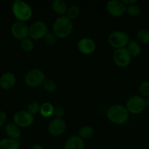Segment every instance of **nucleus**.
<instances>
[{
    "instance_id": "f257e3e1",
    "label": "nucleus",
    "mask_w": 149,
    "mask_h": 149,
    "mask_svg": "<svg viewBox=\"0 0 149 149\" xmlns=\"http://www.w3.org/2000/svg\"><path fill=\"white\" fill-rule=\"evenodd\" d=\"M72 20L67 15L59 16L53 23V33L58 39H66L72 33L73 30Z\"/></svg>"
},
{
    "instance_id": "f03ea898",
    "label": "nucleus",
    "mask_w": 149,
    "mask_h": 149,
    "mask_svg": "<svg viewBox=\"0 0 149 149\" xmlns=\"http://www.w3.org/2000/svg\"><path fill=\"white\" fill-rule=\"evenodd\" d=\"M108 120L115 125H123L128 121L129 113L127 108L120 104L112 105L108 108L106 112Z\"/></svg>"
},
{
    "instance_id": "7ed1b4c3",
    "label": "nucleus",
    "mask_w": 149,
    "mask_h": 149,
    "mask_svg": "<svg viewBox=\"0 0 149 149\" xmlns=\"http://www.w3.org/2000/svg\"><path fill=\"white\" fill-rule=\"evenodd\" d=\"M12 12L18 21L25 22L30 20L33 15V11L28 3L23 1H15L12 5Z\"/></svg>"
},
{
    "instance_id": "20e7f679",
    "label": "nucleus",
    "mask_w": 149,
    "mask_h": 149,
    "mask_svg": "<svg viewBox=\"0 0 149 149\" xmlns=\"http://www.w3.org/2000/svg\"><path fill=\"white\" fill-rule=\"evenodd\" d=\"M48 32V26L42 20H35L29 26V36L33 41L44 39Z\"/></svg>"
},
{
    "instance_id": "39448f33",
    "label": "nucleus",
    "mask_w": 149,
    "mask_h": 149,
    "mask_svg": "<svg viewBox=\"0 0 149 149\" xmlns=\"http://www.w3.org/2000/svg\"><path fill=\"white\" fill-rule=\"evenodd\" d=\"M130 39L126 32L115 31L111 32L108 37V42L111 47L115 49L127 47Z\"/></svg>"
},
{
    "instance_id": "423d86ee",
    "label": "nucleus",
    "mask_w": 149,
    "mask_h": 149,
    "mask_svg": "<svg viewBox=\"0 0 149 149\" xmlns=\"http://www.w3.org/2000/svg\"><path fill=\"white\" fill-rule=\"evenodd\" d=\"M45 80V75L42 71L38 68L30 69L24 77L25 84L29 87H37L42 85Z\"/></svg>"
},
{
    "instance_id": "0eeeda50",
    "label": "nucleus",
    "mask_w": 149,
    "mask_h": 149,
    "mask_svg": "<svg viewBox=\"0 0 149 149\" xmlns=\"http://www.w3.org/2000/svg\"><path fill=\"white\" fill-rule=\"evenodd\" d=\"M126 108L129 113L133 115L140 114L146 108L145 98L139 95L131 96L127 100Z\"/></svg>"
},
{
    "instance_id": "6e6552de",
    "label": "nucleus",
    "mask_w": 149,
    "mask_h": 149,
    "mask_svg": "<svg viewBox=\"0 0 149 149\" xmlns=\"http://www.w3.org/2000/svg\"><path fill=\"white\" fill-rule=\"evenodd\" d=\"M132 57L127 50V47L115 49L112 54V60L115 65L120 68L128 66L131 61Z\"/></svg>"
},
{
    "instance_id": "1a4fd4ad",
    "label": "nucleus",
    "mask_w": 149,
    "mask_h": 149,
    "mask_svg": "<svg viewBox=\"0 0 149 149\" xmlns=\"http://www.w3.org/2000/svg\"><path fill=\"white\" fill-rule=\"evenodd\" d=\"M10 31L15 39L21 41L29 36V26L25 22L17 20L12 24Z\"/></svg>"
},
{
    "instance_id": "9d476101",
    "label": "nucleus",
    "mask_w": 149,
    "mask_h": 149,
    "mask_svg": "<svg viewBox=\"0 0 149 149\" xmlns=\"http://www.w3.org/2000/svg\"><path fill=\"white\" fill-rule=\"evenodd\" d=\"M34 118L27 111H19L13 116V122L20 127H28L34 123Z\"/></svg>"
},
{
    "instance_id": "9b49d317",
    "label": "nucleus",
    "mask_w": 149,
    "mask_h": 149,
    "mask_svg": "<svg viewBox=\"0 0 149 149\" xmlns=\"http://www.w3.org/2000/svg\"><path fill=\"white\" fill-rule=\"evenodd\" d=\"M77 47L79 52L85 55H91L96 50V45L94 41L91 38H82L77 42Z\"/></svg>"
},
{
    "instance_id": "f8f14e48",
    "label": "nucleus",
    "mask_w": 149,
    "mask_h": 149,
    "mask_svg": "<svg viewBox=\"0 0 149 149\" xmlns=\"http://www.w3.org/2000/svg\"><path fill=\"white\" fill-rule=\"evenodd\" d=\"M106 10L110 15L118 17L126 13V6L119 0H110L107 2Z\"/></svg>"
},
{
    "instance_id": "ddd939ff",
    "label": "nucleus",
    "mask_w": 149,
    "mask_h": 149,
    "mask_svg": "<svg viewBox=\"0 0 149 149\" xmlns=\"http://www.w3.org/2000/svg\"><path fill=\"white\" fill-rule=\"evenodd\" d=\"M67 125L63 119H53L49 123L48 127V132L51 135L54 137H58L62 135L66 130Z\"/></svg>"
},
{
    "instance_id": "4468645a",
    "label": "nucleus",
    "mask_w": 149,
    "mask_h": 149,
    "mask_svg": "<svg viewBox=\"0 0 149 149\" xmlns=\"http://www.w3.org/2000/svg\"><path fill=\"white\" fill-rule=\"evenodd\" d=\"M16 84V77L13 73L6 72L0 77V87L2 90H8Z\"/></svg>"
},
{
    "instance_id": "2eb2a0df",
    "label": "nucleus",
    "mask_w": 149,
    "mask_h": 149,
    "mask_svg": "<svg viewBox=\"0 0 149 149\" xmlns=\"http://www.w3.org/2000/svg\"><path fill=\"white\" fill-rule=\"evenodd\" d=\"M64 149H85L84 140L78 135H72L64 143Z\"/></svg>"
},
{
    "instance_id": "dca6fc26",
    "label": "nucleus",
    "mask_w": 149,
    "mask_h": 149,
    "mask_svg": "<svg viewBox=\"0 0 149 149\" xmlns=\"http://www.w3.org/2000/svg\"><path fill=\"white\" fill-rule=\"evenodd\" d=\"M4 132L7 138L11 139L18 140L21 135V130L20 127L18 126L14 122L7 123L4 127Z\"/></svg>"
},
{
    "instance_id": "f3484780",
    "label": "nucleus",
    "mask_w": 149,
    "mask_h": 149,
    "mask_svg": "<svg viewBox=\"0 0 149 149\" xmlns=\"http://www.w3.org/2000/svg\"><path fill=\"white\" fill-rule=\"evenodd\" d=\"M51 7L54 13L59 16L65 15L69 8L67 2L64 0H53L51 2Z\"/></svg>"
},
{
    "instance_id": "a211bd4d",
    "label": "nucleus",
    "mask_w": 149,
    "mask_h": 149,
    "mask_svg": "<svg viewBox=\"0 0 149 149\" xmlns=\"http://www.w3.org/2000/svg\"><path fill=\"white\" fill-rule=\"evenodd\" d=\"M127 49L132 58H136L141 53V46L136 39H130L127 46Z\"/></svg>"
},
{
    "instance_id": "6ab92c4d",
    "label": "nucleus",
    "mask_w": 149,
    "mask_h": 149,
    "mask_svg": "<svg viewBox=\"0 0 149 149\" xmlns=\"http://www.w3.org/2000/svg\"><path fill=\"white\" fill-rule=\"evenodd\" d=\"M20 146L18 140L4 138L0 141V149H20Z\"/></svg>"
},
{
    "instance_id": "aec40b11",
    "label": "nucleus",
    "mask_w": 149,
    "mask_h": 149,
    "mask_svg": "<svg viewBox=\"0 0 149 149\" xmlns=\"http://www.w3.org/2000/svg\"><path fill=\"white\" fill-rule=\"evenodd\" d=\"M54 106L50 102H44L40 105L39 113L44 118H50L53 116Z\"/></svg>"
},
{
    "instance_id": "412c9836",
    "label": "nucleus",
    "mask_w": 149,
    "mask_h": 149,
    "mask_svg": "<svg viewBox=\"0 0 149 149\" xmlns=\"http://www.w3.org/2000/svg\"><path fill=\"white\" fill-rule=\"evenodd\" d=\"M136 40L140 44L148 45L149 44V30L145 29H141L137 32Z\"/></svg>"
},
{
    "instance_id": "4be33fe9",
    "label": "nucleus",
    "mask_w": 149,
    "mask_h": 149,
    "mask_svg": "<svg viewBox=\"0 0 149 149\" xmlns=\"http://www.w3.org/2000/svg\"><path fill=\"white\" fill-rule=\"evenodd\" d=\"M94 131L92 127L89 125H85L83 126L78 131V136L81 138L83 140L90 139L93 135Z\"/></svg>"
},
{
    "instance_id": "5701e85b",
    "label": "nucleus",
    "mask_w": 149,
    "mask_h": 149,
    "mask_svg": "<svg viewBox=\"0 0 149 149\" xmlns=\"http://www.w3.org/2000/svg\"><path fill=\"white\" fill-rule=\"evenodd\" d=\"M20 47L23 52H30L34 48V44L32 39H31L30 38H26V39H24L20 41Z\"/></svg>"
},
{
    "instance_id": "b1692460",
    "label": "nucleus",
    "mask_w": 149,
    "mask_h": 149,
    "mask_svg": "<svg viewBox=\"0 0 149 149\" xmlns=\"http://www.w3.org/2000/svg\"><path fill=\"white\" fill-rule=\"evenodd\" d=\"M42 86L44 90L48 93H53L57 89V84L52 79H45Z\"/></svg>"
},
{
    "instance_id": "393cba45",
    "label": "nucleus",
    "mask_w": 149,
    "mask_h": 149,
    "mask_svg": "<svg viewBox=\"0 0 149 149\" xmlns=\"http://www.w3.org/2000/svg\"><path fill=\"white\" fill-rule=\"evenodd\" d=\"M80 15V8L77 5H72L67 10L66 15L71 20H75Z\"/></svg>"
},
{
    "instance_id": "a878e982",
    "label": "nucleus",
    "mask_w": 149,
    "mask_h": 149,
    "mask_svg": "<svg viewBox=\"0 0 149 149\" xmlns=\"http://www.w3.org/2000/svg\"><path fill=\"white\" fill-rule=\"evenodd\" d=\"M138 92L139 95L144 98L149 97V81L145 80V81H142L139 85Z\"/></svg>"
},
{
    "instance_id": "bb28decb",
    "label": "nucleus",
    "mask_w": 149,
    "mask_h": 149,
    "mask_svg": "<svg viewBox=\"0 0 149 149\" xmlns=\"http://www.w3.org/2000/svg\"><path fill=\"white\" fill-rule=\"evenodd\" d=\"M126 13L131 17H137L141 13V9L137 4L126 7Z\"/></svg>"
},
{
    "instance_id": "cd10ccee",
    "label": "nucleus",
    "mask_w": 149,
    "mask_h": 149,
    "mask_svg": "<svg viewBox=\"0 0 149 149\" xmlns=\"http://www.w3.org/2000/svg\"><path fill=\"white\" fill-rule=\"evenodd\" d=\"M39 109H40V105L39 104V103L36 101H33L28 105L27 111L34 116V115L39 113Z\"/></svg>"
},
{
    "instance_id": "c85d7f7f",
    "label": "nucleus",
    "mask_w": 149,
    "mask_h": 149,
    "mask_svg": "<svg viewBox=\"0 0 149 149\" xmlns=\"http://www.w3.org/2000/svg\"><path fill=\"white\" fill-rule=\"evenodd\" d=\"M57 39H58V38L56 36V35L53 32H48V34L44 38V41H45V43L50 46L56 45V43L57 42Z\"/></svg>"
},
{
    "instance_id": "c756f323",
    "label": "nucleus",
    "mask_w": 149,
    "mask_h": 149,
    "mask_svg": "<svg viewBox=\"0 0 149 149\" xmlns=\"http://www.w3.org/2000/svg\"><path fill=\"white\" fill-rule=\"evenodd\" d=\"M64 114H65V111L62 106H57L54 109L53 116H55L56 119H62L64 117Z\"/></svg>"
},
{
    "instance_id": "7c9ffc66",
    "label": "nucleus",
    "mask_w": 149,
    "mask_h": 149,
    "mask_svg": "<svg viewBox=\"0 0 149 149\" xmlns=\"http://www.w3.org/2000/svg\"><path fill=\"white\" fill-rule=\"evenodd\" d=\"M7 119V113L2 110H0V127L6 123Z\"/></svg>"
},
{
    "instance_id": "2f4dec72",
    "label": "nucleus",
    "mask_w": 149,
    "mask_h": 149,
    "mask_svg": "<svg viewBox=\"0 0 149 149\" xmlns=\"http://www.w3.org/2000/svg\"><path fill=\"white\" fill-rule=\"evenodd\" d=\"M123 4L127 7V6L132 5V4H135L137 3V0H121Z\"/></svg>"
},
{
    "instance_id": "473e14b6",
    "label": "nucleus",
    "mask_w": 149,
    "mask_h": 149,
    "mask_svg": "<svg viewBox=\"0 0 149 149\" xmlns=\"http://www.w3.org/2000/svg\"><path fill=\"white\" fill-rule=\"evenodd\" d=\"M29 149H44V148L41 144L35 143V144H33V145L29 148Z\"/></svg>"
},
{
    "instance_id": "72a5a7b5",
    "label": "nucleus",
    "mask_w": 149,
    "mask_h": 149,
    "mask_svg": "<svg viewBox=\"0 0 149 149\" xmlns=\"http://www.w3.org/2000/svg\"><path fill=\"white\" fill-rule=\"evenodd\" d=\"M145 106L149 109V97H146V98L145 99Z\"/></svg>"
}]
</instances>
